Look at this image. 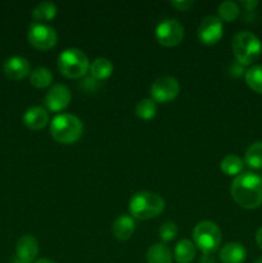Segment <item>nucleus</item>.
<instances>
[{"instance_id":"1","label":"nucleus","mask_w":262,"mask_h":263,"mask_svg":"<svg viewBox=\"0 0 262 263\" xmlns=\"http://www.w3.org/2000/svg\"><path fill=\"white\" fill-rule=\"evenodd\" d=\"M230 194L244 210H256L262 204V177L251 171L241 172L234 177Z\"/></svg>"},{"instance_id":"2","label":"nucleus","mask_w":262,"mask_h":263,"mask_svg":"<svg viewBox=\"0 0 262 263\" xmlns=\"http://www.w3.org/2000/svg\"><path fill=\"white\" fill-rule=\"evenodd\" d=\"M164 205L166 203L161 195L152 192H138L130 198L128 211L133 218L145 221L161 215Z\"/></svg>"},{"instance_id":"3","label":"nucleus","mask_w":262,"mask_h":263,"mask_svg":"<svg viewBox=\"0 0 262 263\" xmlns=\"http://www.w3.org/2000/svg\"><path fill=\"white\" fill-rule=\"evenodd\" d=\"M84 125L79 117L71 113H59L51 120L50 134L59 144H73L81 138Z\"/></svg>"},{"instance_id":"4","label":"nucleus","mask_w":262,"mask_h":263,"mask_svg":"<svg viewBox=\"0 0 262 263\" xmlns=\"http://www.w3.org/2000/svg\"><path fill=\"white\" fill-rule=\"evenodd\" d=\"M234 57L241 66H251L261 57L262 43L251 31H239L231 41Z\"/></svg>"},{"instance_id":"5","label":"nucleus","mask_w":262,"mask_h":263,"mask_svg":"<svg viewBox=\"0 0 262 263\" xmlns=\"http://www.w3.org/2000/svg\"><path fill=\"white\" fill-rule=\"evenodd\" d=\"M59 72L67 79H81L89 72L90 62L86 54L76 48L64 49L57 62Z\"/></svg>"},{"instance_id":"6","label":"nucleus","mask_w":262,"mask_h":263,"mask_svg":"<svg viewBox=\"0 0 262 263\" xmlns=\"http://www.w3.org/2000/svg\"><path fill=\"white\" fill-rule=\"evenodd\" d=\"M193 239L195 247H198L203 254H212L221 246L222 234L220 228L212 221H200L193 230Z\"/></svg>"},{"instance_id":"7","label":"nucleus","mask_w":262,"mask_h":263,"mask_svg":"<svg viewBox=\"0 0 262 263\" xmlns=\"http://www.w3.org/2000/svg\"><path fill=\"white\" fill-rule=\"evenodd\" d=\"M27 40L32 48L46 51L57 45L58 33L51 26L46 25V23L32 22L28 27Z\"/></svg>"},{"instance_id":"8","label":"nucleus","mask_w":262,"mask_h":263,"mask_svg":"<svg viewBox=\"0 0 262 263\" xmlns=\"http://www.w3.org/2000/svg\"><path fill=\"white\" fill-rule=\"evenodd\" d=\"M156 39L164 48H174L184 39V26L174 18L161 21L156 27Z\"/></svg>"},{"instance_id":"9","label":"nucleus","mask_w":262,"mask_h":263,"mask_svg":"<svg viewBox=\"0 0 262 263\" xmlns=\"http://www.w3.org/2000/svg\"><path fill=\"white\" fill-rule=\"evenodd\" d=\"M149 91H151V99L153 102L166 104L176 99L180 92V84L175 77L162 76L152 84Z\"/></svg>"},{"instance_id":"10","label":"nucleus","mask_w":262,"mask_h":263,"mask_svg":"<svg viewBox=\"0 0 262 263\" xmlns=\"http://www.w3.org/2000/svg\"><path fill=\"white\" fill-rule=\"evenodd\" d=\"M198 39L204 45H215L222 39L223 26L217 15H207L198 26Z\"/></svg>"},{"instance_id":"11","label":"nucleus","mask_w":262,"mask_h":263,"mask_svg":"<svg viewBox=\"0 0 262 263\" xmlns=\"http://www.w3.org/2000/svg\"><path fill=\"white\" fill-rule=\"evenodd\" d=\"M71 99L72 94L68 87L66 85L57 84L53 85L48 90V92L45 94V98H44V103H45V107L50 112L58 113L68 107L69 103H71Z\"/></svg>"},{"instance_id":"12","label":"nucleus","mask_w":262,"mask_h":263,"mask_svg":"<svg viewBox=\"0 0 262 263\" xmlns=\"http://www.w3.org/2000/svg\"><path fill=\"white\" fill-rule=\"evenodd\" d=\"M3 71L4 74L9 80L13 81H21L25 77L30 76L31 73V64L28 62V59H26L25 57L21 55H14L8 58L4 62V66H3Z\"/></svg>"},{"instance_id":"13","label":"nucleus","mask_w":262,"mask_h":263,"mask_svg":"<svg viewBox=\"0 0 262 263\" xmlns=\"http://www.w3.org/2000/svg\"><path fill=\"white\" fill-rule=\"evenodd\" d=\"M39 254V241L33 235H23L15 244V259L21 263H32Z\"/></svg>"},{"instance_id":"14","label":"nucleus","mask_w":262,"mask_h":263,"mask_svg":"<svg viewBox=\"0 0 262 263\" xmlns=\"http://www.w3.org/2000/svg\"><path fill=\"white\" fill-rule=\"evenodd\" d=\"M23 123L30 130H43L49 123L48 110L43 107H39V105L28 108L23 115Z\"/></svg>"},{"instance_id":"15","label":"nucleus","mask_w":262,"mask_h":263,"mask_svg":"<svg viewBox=\"0 0 262 263\" xmlns=\"http://www.w3.org/2000/svg\"><path fill=\"white\" fill-rule=\"evenodd\" d=\"M134 231H135V221L128 215L118 216L112 225L113 236L120 241L128 240L133 236Z\"/></svg>"},{"instance_id":"16","label":"nucleus","mask_w":262,"mask_h":263,"mask_svg":"<svg viewBox=\"0 0 262 263\" xmlns=\"http://www.w3.org/2000/svg\"><path fill=\"white\" fill-rule=\"evenodd\" d=\"M218 258L222 263H243L247 258V249L240 243H228L220 249Z\"/></svg>"},{"instance_id":"17","label":"nucleus","mask_w":262,"mask_h":263,"mask_svg":"<svg viewBox=\"0 0 262 263\" xmlns=\"http://www.w3.org/2000/svg\"><path fill=\"white\" fill-rule=\"evenodd\" d=\"M89 72L91 74V79H94L95 81H104L112 76L113 64L109 59L100 57L90 63Z\"/></svg>"},{"instance_id":"18","label":"nucleus","mask_w":262,"mask_h":263,"mask_svg":"<svg viewBox=\"0 0 262 263\" xmlns=\"http://www.w3.org/2000/svg\"><path fill=\"white\" fill-rule=\"evenodd\" d=\"M197 254L195 244L189 239H181L177 241L174 249V258L177 263H192Z\"/></svg>"},{"instance_id":"19","label":"nucleus","mask_w":262,"mask_h":263,"mask_svg":"<svg viewBox=\"0 0 262 263\" xmlns=\"http://www.w3.org/2000/svg\"><path fill=\"white\" fill-rule=\"evenodd\" d=\"M148 263H172V252L163 243H157L149 247L146 252Z\"/></svg>"},{"instance_id":"20","label":"nucleus","mask_w":262,"mask_h":263,"mask_svg":"<svg viewBox=\"0 0 262 263\" xmlns=\"http://www.w3.org/2000/svg\"><path fill=\"white\" fill-rule=\"evenodd\" d=\"M57 13H58V9H57V5L54 3L43 2L32 9L33 22L46 23L54 20L57 17Z\"/></svg>"},{"instance_id":"21","label":"nucleus","mask_w":262,"mask_h":263,"mask_svg":"<svg viewBox=\"0 0 262 263\" xmlns=\"http://www.w3.org/2000/svg\"><path fill=\"white\" fill-rule=\"evenodd\" d=\"M243 168L244 161L239 156H235V154H228L220 163V170L228 176L236 177L243 172Z\"/></svg>"},{"instance_id":"22","label":"nucleus","mask_w":262,"mask_h":263,"mask_svg":"<svg viewBox=\"0 0 262 263\" xmlns=\"http://www.w3.org/2000/svg\"><path fill=\"white\" fill-rule=\"evenodd\" d=\"M53 82V73L46 67H38L30 73V84L36 89H46Z\"/></svg>"},{"instance_id":"23","label":"nucleus","mask_w":262,"mask_h":263,"mask_svg":"<svg viewBox=\"0 0 262 263\" xmlns=\"http://www.w3.org/2000/svg\"><path fill=\"white\" fill-rule=\"evenodd\" d=\"M246 84L254 92L262 94V64H254L244 73Z\"/></svg>"},{"instance_id":"24","label":"nucleus","mask_w":262,"mask_h":263,"mask_svg":"<svg viewBox=\"0 0 262 263\" xmlns=\"http://www.w3.org/2000/svg\"><path fill=\"white\" fill-rule=\"evenodd\" d=\"M244 162L253 170L262 168V141H254L247 149Z\"/></svg>"},{"instance_id":"25","label":"nucleus","mask_w":262,"mask_h":263,"mask_svg":"<svg viewBox=\"0 0 262 263\" xmlns=\"http://www.w3.org/2000/svg\"><path fill=\"white\" fill-rule=\"evenodd\" d=\"M217 12L221 22H234L240 14V8L235 2H223L218 5Z\"/></svg>"},{"instance_id":"26","label":"nucleus","mask_w":262,"mask_h":263,"mask_svg":"<svg viewBox=\"0 0 262 263\" xmlns=\"http://www.w3.org/2000/svg\"><path fill=\"white\" fill-rule=\"evenodd\" d=\"M135 113H136V116L140 118V120H144V121L152 120V118L156 117V115H157L156 102H153L151 98L141 99L140 102L136 104Z\"/></svg>"},{"instance_id":"27","label":"nucleus","mask_w":262,"mask_h":263,"mask_svg":"<svg viewBox=\"0 0 262 263\" xmlns=\"http://www.w3.org/2000/svg\"><path fill=\"white\" fill-rule=\"evenodd\" d=\"M177 233H179V229L174 221H166L164 223H162L158 230V235L161 240L163 241V244L174 240L177 236Z\"/></svg>"},{"instance_id":"28","label":"nucleus","mask_w":262,"mask_h":263,"mask_svg":"<svg viewBox=\"0 0 262 263\" xmlns=\"http://www.w3.org/2000/svg\"><path fill=\"white\" fill-rule=\"evenodd\" d=\"M170 4H171L176 10L185 12V10L189 9L190 7H193V4H194V3L189 2V0H176V2H171Z\"/></svg>"},{"instance_id":"29","label":"nucleus","mask_w":262,"mask_h":263,"mask_svg":"<svg viewBox=\"0 0 262 263\" xmlns=\"http://www.w3.org/2000/svg\"><path fill=\"white\" fill-rule=\"evenodd\" d=\"M239 4L243 5L247 10H253L254 8L258 5V2H256V0H243V2H240Z\"/></svg>"},{"instance_id":"30","label":"nucleus","mask_w":262,"mask_h":263,"mask_svg":"<svg viewBox=\"0 0 262 263\" xmlns=\"http://www.w3.org/2000/svg\"><path fill=\"white\" fill-rule=\"evenodd\" d=\"M256 243L259 247V249H262V226L257 230L256 233Z\"/></svg>"},{"instance_id":"31","label":"nucleus","mask_w":262,"mask_h":263,"mask_svg":"<svg viewBox=\"0 0 262 263\" xmlns=\"http://www.w3.org/2000/svg\"><path fill=\"white\" fill-rule=\"evenodd\" d=\"M200 261H202V263H215V259L212 258V254H203Z\"/></svg>"},{"instance_id":"32","label":"nucleus","mask_w":262,"mask_h":263,"mask_svg":"<svg viewBox=\"0 0 262 263\" xmlns=\"http://www.w3.org/2000/svg\"><path fill=\"white\" fill-rule=\"evenodd\" d=\"M35 263H55V262L51 261V259H48V258H41V259H39V261H36Z\"/></svg>"},{"instance_id":"33","label":"nucleus","mask_w":262,"mask_h":263,"mask_svg":"<svg viewBox=\"0 0 262 263\" xmlns=\"http://www.w3.org/2000/svg\"><path fill=\"white\" fill-rule=\"evenodd\" d=\"M254 263H262V257H259L258 259H256V262Z\"/></svg>"}]
</instances>
